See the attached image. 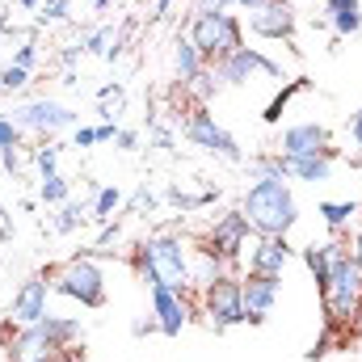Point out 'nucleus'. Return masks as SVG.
<instances>
[{
  "label": "nucleus",
  "mask_w": 362,
  "mask_h": 362,
  "mask_svg": "<svg viewBox=\"0 0 362 362\" xmlns=\"http://www.w3.org/2000/svg\"><path fill=\"white\" fill-rule=\"evenodd\" d=\"M337 333H341V329H333V325H325V329H320V337H316V346L308 350V362H320V358H325V354H329V346L337 341Z\"/></svg>",
  "instance_id": "nucleus-30"
},
{
  "label": "nucleus",
  "mask_w": 362,
  "mask_h": 362,
  "mask_svg": "<svg viewBox=\"0 0 362 362\" xmlns=\"http://www.w3.org/2000/svg\"><path fill=\"white\" fill-rule=\"evenodd\" d=\"M320 291V308H325V325L333 329H350L354 316L362 312V270L354 266V257L341 249L329 278L316 286Z\"/></svg>",
  "instance_id": "nucleus-3"
},
{
  "label": "nucleus",
  "mask_w": 362,
  "mask_h": 362,
  "mask_svg": "<svg viewBox=\"0 0 362 362\" xmlns=\"http://www.w3.org/2000/svg\"><path fill=\"white\" fill-rule=\"evenodd\" d=\"M181 135L194 144V148H202V152H215V156H223V160H232V165H240L245 160V152H240V144L215 122V114L206 110V105H194L185 118H181Z\"/></svg>",
  "instance_id": "nucleus-6"
},
{
  "label": "nucleus",
  "mask_w": 362,
  "mask_h": 362,
  "mask_svg": "<svg viewBox=\"0 0 362 362\" xmlns=\"http://www.w3.org/2000/svg\"><path fill=\"white\" fill-rule=\"evenodd\" d=\"M72 354L76 350H68L55 337V329L47 325V316L38 325H21V333L8 341V358L13 362H64V358H72Z\"/></svg>",
  "instance_id": "nucleus-7"
},
{
  "label": "nucleus",
  "mask_w": 362,
  "mask_h": 362,
  "mask_svg": "<svg viewBox=\"0 0 362 362\" xmlns=\"http://www.w3.org/2000/svg\"><path fill=\"white\" fill-rule=\"evenodd\" d=\"M13 236V219H8V211L0 206V240H8Z\"/></svg>",
  "instance_id": "nucleus-44"
},
{
  "label": "nucleus",
  "mask_w": 362,
  "mask_h": 362,
  "mask_svg": "<svg viewBox=\"0 0 362 362\" xmlns=\"http://www.w3.org/2000/svg\"><path fill=\"white\" fill-rule=\"evenodd\" d=\"M278 152L282 156H333L337 160V148H333V135L325 122H291L278 139Z\"/></svg>",
  "instance_id": "nucleus-11"
},
{
  "label": "nucleus",
  "mask_w": 362,
  "mask_h": 362,
  "mask_svg": "<svg viewBox=\"0 0 362 362\" xmlns=\"http://www.w3.org/2000/svg\"><path fill=\"white\" fill-rule=\"evenodd\" d=\"M278 282L282 278H262V274H245L240 278V299H245V320L249 325L270 320L274 303H278Z\"/></svg>",
  "instance_id": "nucleus-15"
},
{
  "label": "nucleus",
  "mask_w": 362,
  "mask_h": 362,
  "mask_svg": "<svg viewBox=\"0 0 362 362\" xmlns=\"http://www.w3.org/2000/svg\"><path fill=\"white\" fill-rule=\"evenodd\" d=\"M0 156H4V169H8V173H17V169H21V156H17V148H0Z\"/></svg>",
  "instance_id": "nucleus-42"
},
{
  "label": "nucleus",
  "mask_w": 362,
  "mask_h": 362,
  "mask_svg": "<svg viewBox=\"0 0 362 362\" xmlns=\"http://www.w3.org/2000/svg\"><path fill=\"white\" fill-rule=\"evenodd\" d=\"M189 42L198 47V55L206 64H219V59H228L232 51L245 47L240 21L232 13H223V8H198L194 21H189Z\"/></svg>",
  "instance_id": "nucleus-4"
},
{
  "label": "nucleus",
  "mask_w": 362,
  "mask_h": 362,
  "mask_svg": "<svg viewBox=\"0 0 362 362\" xmlns=\"http://www.w3.org/2000/svg\"><path fill=\"white\" fill-rule=\"evenodd\" d=\"M185 89L198 97V105H206V101L215 97V89H219V76H215V68H202V72H198V76H194Z\"/></svg>",
  "instance_id": "nucleus-25"
},
{
  "label": "nucleus",
  "mask_w": 362,
  "mask_h": 362,
  "mask_svg": "<svg viewBox=\"0 0 362 362\" xmlns=\"http://www.w3.org/2000/svg\"><path fill=\"white\" fill-rule=\"evenodd\" d=\"M118 206H122V189H118V185L97 189V202H93V215H97V219H110Z\"/></svg>",
  "instance_id": "nucleus-26"
},
{
  "label": "nucleus",
  "mask_w": 362,
  "mask_h": 362,
  "mask_svg": "<svg viewBox=\"0 0 362 362\" xmlns=\"http://www.w3.org/2000/svg\"><path fill=\"white\" fill-rule=\"evenodd\" d=\"M34 165H38V173H42V177H55V165H59V144H42V148L34 152Z\"/></svg>",
  "instance_id": "nucleus-29"
},
{
  "label": "nucleus",
  "mask_w": 362,
  "mask_h": 362,
  "mask_svg": "<svg viewBox=\"0 0 362 362\" xmlns=\"http://www.w3.org/2000/svg\"><path fill=\"white\" fill-rule=\"evenodd\" d=\"M249 173H253V181L257 177H286V160H282V152H262V156L249 160Z\"/></svg>",
  "instance_id": "nucleus-22"
},
{
  "label": "nucleus",
  "mask_w": 362,
  "mask_h": 362,
  "mask_svg": "<svg viewBox=\"0 0 362 362\" xmlns=\"http://www.w3.org/2000/svg\"><path fill=\"white\" fill-rule=\"evenodd\" d=\"M30 85V72L25 68H17V64H4L0 68V89L4 93H17V89H25Z\"/></svg>",
  "instance_id": "nucleus-27"
},
{
  "label": "nucleus",
  "mask_w": 362,
  "mask_h": 362,
  "mask_svg": "<svg viewBox=\"0 0 362 362\" xmlns=\"http://www.w3.org/2000/svg\"><path fill=\"white\" fill-rule=\"evenodd\" d=\"M17 127H25V131H42V135H55V131H68V127H76V110H68L64 101H51V97H38V101H21V105H13V114H8Z\"/></svg>",
  "instance_id": "nucleus-10"
},
{
  "label": "nucleus",
  "mask_w": 362,
  "mask_h": 362,
  "mask_svg": "<svg viewBox=\"0 0 362 362\" xmlns=\"http://www.w3.org/2000/svg\"><path fill=\"white\" fill-rule=\"evenodd\" d=\"M350 329H354V341H358V350H362V312L354 316V325H350Z\"/></svg>",
  "instance_id": "nucleus-46"
},
{
  "label": "nucleus",
  "mask_w": 362,
  "mask_h": 362,
  "mask_svg": "<svg viewBox=\"0 0 362 362\" xmlns=\"http://www.w3.org/2000/svg\"><path fill=\"white\" fill-rule=\"evenodd\" d=\"M350 135H354V144H358V156H354V165H362V110L354 114V122H350Z\"/></svg>",
  "instance_id": "nucleus-41"
},
{
  "label": "nucleus",
  "mask_w": 362,
  "mask_h": 362,
  "mask_svg": "<svg viewBox=\"0 0 362 362\" xmlns=\"http://www.w3.org/2000/svg\"><path fill=\"white\" fill-rule=\"evenodd\" d=\"M337 253H341V245H337V240H329V245H303V249H299V257H303V266L312 270L316 286H320V282L329 278L333 262H337Z\"/></svg>",
  "instance_id": "nucleus-20"
},
{
  "label": "nucleus",
  "mask_w": 362,
  "mask_h": 362,
  "mask_svg": "<svg viewBox=\"0 0 362 362\" xmlns=\"http://www.w3.org/2000/svg\"><path fill=\"white\" fill-rule=\"evenodd\" d=\"M21 8H42V0H17Z\"/></svg>",
  "instance_id": "nucleus-47"
},
{
  "label": "nucleus",
  "mask_w": 362,
  "mask_h": 362,
  "mask_svg": "<svg viewBox=\"0 0 362 362\" xmlns=\"http://www.w3.org/2000/svg\"><path fill=\"white\" fill-rule=\"evenodd\" d=\"M286 160V177H299V181H329L333 173V156H282Z\"/></svg>",
  "instance_id": "nucleus-19"
},
{
  "label": "nucleus",
  "mask_w": 362,
  "mask_h": 362,
  "mask_svg": "<svg viewBox=\"0 0 362 362\" xmlns=\"http://www.w3.org/2000/svg\"><path fill=\"white\" fill-rule=\"evenodd\" d=\"M38 21H68V0H42Z\"/></svg>",
  "instance_id": "nucleus-34"
},
{
  "label": "nucleus",
  "mask_w": 362,
  "mask_h": 362,
  "mask_svg": "<svg viewBox=\"0 0 362 362\" xmlns=\"http://www.w3.org/2000/svg\"><path fill=\"white\" fill-rule=\"evenodd\" d=\"M47 295H51V282H47V278H25V282L13 291L8 316H13L17 325H38L42 316H51V312H47Z\"/></svg>",
  "instance_id": "nucleus-16"
},
{
  "label": "nucleus",
  "mask_w": 362,
  "mask_h": 362,
  "mask_svg": "<svg viewBox=\"0 0 362 362\" xmlns=\"http://www.w3.org/2000/svg\"><path fill=\"white\" fill-rule=\"evenodd\" d=\"M51 291L76 299L81 308H101L105 303V274L89 253H76V257H68L64 266L51 270Z\"/></svg>",
  "instance_id": "nucleus-5"
},
{
  "label": "nucleus",
  "mask_w": 362,
  "mask_h": 362,
  "mask_svg": "<svg viewBox=\"0 0 362 362\" xmlns=\"http://www.w3.org/2000/svg\"><path fill=\"white\" fill-rule=\"evenodd\" d=\"M169 4H173V0H156V8H152V17H169Z\"/></svg>",
  "instance_id": "nucleus-45"
},
{
  "label": "nucleus",
  "mask_w": 362,
  "mask_h": 362,
  "mask_svg": "<svg viewBox=\"0 0 362 362\" xmlns=\"http://www.w3.org/2000/svg\"><path fill=\"white\" fill-rule=\"evenodd\" d=\"M303 89H308V81H291V85H286V89H282V93L270 101V110H266V122H278V118H282V105H286L295 93H303Z\"/></svg>",
  "instance_id": "nucleus-28"
},
{
  "label": "nucleus",
  "mask_w": 362,
  "mask_h": 362,
  "mask_svg": "<svg viewBox=\"0 0 362 362\" xmlns=\"http://www.w3.org/2000/svg\"><path fill=\"white\" fill-rule=\"evenodd\" d=\"M38 198L47 202V206H64L68 198H72V185H68V177H42V185H38Z\"/></svg>",
  "instance_id": "nucleus-24"
},
{
  "label": "nucleus",
  "mask_w": 362,
  "mask_h": 362,
  "mask_svg": "<svg viewBox=\"0 0 362 362\" xmlns=\"http://www.w3.org/2000/svg\"><path fill=\"white\" fill-rule=\"evenodd\" d=\"M189 291H173V286H152V316L156 329L165 337H181V329L189 325Z\"/></svg>",
  "instance_id": "nucleus-14"
},
{
  "label": "nucleus",
  "mask_w": 362,
  "mask_h": 362,
  "mask_svg": "<svg viewBox=\"0 0 362 362\" xmlns=\"http://www.w3.org/2000/svg\"><path fill=\"white\" fill-rule=\"evenodd\" d=\"M72 139H76V148H97V144H101V139H97V127H76Z\"/></svg>",
  "instance_id": "nucleus-38"
},
{
  "label": "nucleus",
  "mask_w": 362,
  "mask_h": 362,
  "mask_svg": "<svg viewBox=\"0 0 362 362\" xmlns=\"http://www.w3.org/2000/svg\"><path fill=\"white\" fill-rule=\"evenodd\" d=\"M93 8H110V0H89Z\"/></svg>",
  "instance_id": "nucleus-48"
},
{
  "label": "nucleus",
  "mask_w": 362,
  "mask_h": 362,
  "mask_svg": "<svg viewBox=\"0 0 362 362\" xmlns=\"http://www.w3.org/2000/svg\"><path fill=\"white\" fill-rule=\"evenodd\" d=\"M295 25H299V17H295V4H291V0H266V4H257V8H249V30H253L257 38L291 42V38H295Z\"/></svg>",
  "instance_id": "nucleus-12"
},
{
  "label": "nucleus",
  "mask_w": 362,
  "mask_h": 362,
  "mask_svg": "<svg viewBox=\"0 0 362 362\" xmlns=\"http://www.w3.org/2000/svg\"><path fill=\"white\" fill-rule=\"evenodd\" d=\"M358 211H362L358 202H320V215H325V223H329L333 232H341Z\"/></svg>",
  "instance_id": "nucleus-23"
},
{
  "label": "nucleus",
  "mask_w": 362,
  "mask_h": 362,
  "mask_svg": "<svg viewBox=\"0 0 362 362\" xmlns=\"http://www.w3.org/2000/svg\"><path fill=\"white\" fill-rule=\"evenodd\" d=\"M215 68V76H219V85H245L253 72H266V76H282V68L274 64L270 55H262V51H253V47H240V51H232L228 59H219V64H211Z\"/></svg>",
  "instance_id": "nucleus-13"
},
{
  "label": "nucleus",
  "mask_w": 362,
  "mask_h": 362,
  "mask_svg": "<svg viewBox=\"0 0 362 362\" xmlns=\"http://www.w3.org/2000/svg\"><path fill=\"white\" fill-rule=\"evenodd\" d=\"M286 262H291V245H286V236H257V245L249 249V274L282 278Z\"/></svg>",
  "instance_id": "nucleus-17"
},
{
  "label": "nucleus",
  "mask_w": 362,
  "mask_h": 362,
  "mask_svg": "<svg viewBox=\"0 0 362 362\" xmlns=\"http://www.w3.org/2000/svg\"><path fill=\"white\" fill-rule=\"evenodd\" d=\"M34 59H38V47H34V42H21V47H17V55H13V64H17V68H25V72L34 68Z\"/></svg>",
  "instance_id": "nucleus-37"
},
{
  "label": "nucleus",
  "mask_w": 362,
  "mask_h": 362,
  "mask_svg": "<svg viewBox=\"0 0 362 362\" xmlns=\"http://www.w3.org/2000/svg\"><path fill=\"white\" fill-rule=\"evenodd\" d=\"M21 144V127L13 118H0V148H17Z\"/></svg>",
  "instance_id": "nucleus-35"
},
{
  "label": "nucleus",
  "mask_w": 362,
  "mask_h": 362,
  "mask_svg": "<svg viewBox=\"0 0 362 362\" xmlns=\"http://www.w3.org/2000/svg\"><path fill=\"white\" fill-rule=\"evenodd\" d=\"M131 333H135V337H148V333H160V329H156V316H139V320L131 325Z\"/></svg>",
  "instance_id": "nucleus-40"
},
{
  "label": "nucleus",
  "mask_w": 362,
  "mask_h": 362,
  "mask_svg": "<svg viewBox=\"0 0 362 362\" xmlns=\"http://www.w3.org/2000/svg\"><path fill=\"white\" fill-rule=\"evenodd\" d=\"M249 236H253V228H249L245 211H223V215L211 219V228H206V245H202V249H211V253H215L219 262H228V270H232V266L240 262Z\"/></svg>",
  "instance_id": "nucleus-9"
},
{
  "label": "nucleus",
  "mask_w": 362,
  "mask_h": 362,
  "mask_svg": "<svg viewBox=\"0 0 362 362\" xmlns=\"http://www.w3.org/2000/svg\"><path fill=\"white\" fill-rule=\"evenodd\" d=\"M223 274H228V262H219L211 249H194V253H189V286L202 291V286H211V282L223 278Z\"/></svg>",
  "instance_id": "nucleus-18"
},
{
  "label": "nucleus",
  "mask_w": 362,
  "mask_h": 362,
  "mask_svg": "<svg viewBox=\"0 0 362 362\" xmlns=\"http://www.w3.org/2000/svg\"><path fill=\"white\" fill-rule=\"evenodd\" d=\"M110 38H118V34H114V30H110V25H97V30H93L89 38H85V42H81V51H97V55H105V51H110V47H105V42H110Z\"/></svg>",
  "instance_id": "nucleus-31"
},
{
  "label": "nucleus",
  "mask_w": 362,
  "mask_h": 362,
  "mask_svg": "<svg viewBox=\"0 0 362 362\" xmlns=\"http://www.w3.org/2000/svg\"><path fill=\"white\" fill-rule=\"evenodd\" d=\"M350 257H354V266L362 270V228L354 232V245H350Z\"/></svg>",
  "instance_id": "nucleus-43"
},
{
  "label": "nucleus",
  "mask_w": 362,
  "mask_h": 362,
  "mask_svg": "<svg viewBox=\"0 0 362 362\" xmlns=\"http://www.w3.org/2000/svg\"><path fill=\"white\" fill-rule=\"evenodd\" d=\"M240 211H245L253 236H286L299 223V206H295V194H291L286 177H257L245 189Z\"/></svg>",
  "instance_id": "nucleus-1"
},
{
  "label": "nucleus",
  "mask_w": 362,
  "mask_h": 362,
  "mask_svg": "<svg viewBox=\"0 0 362 362\" xmlns=\"http://www.w3.org/2000/svg\"><path fill=\"white\" fill-rule=\"evenodd\" d=\"M257 4H266V0H198V8H257Z\"/></svg>",
  "instance_id": "nucleus-36"
},
{
  "label": "nucleus",
  "mask_w": 362,
  "mask_h": 362,
  "mask_svg": "<svg viewBox=\"0 0 362 362\" xmlns=\"http://www.w3.org/2000/svg\"><path fill=\"white\" fill-rule=\"evenodd\" d=\"M114 144H118L122 152H135V148H139V131H122V127H118V135H114Z\"/></svg>",
  "instance_id": "nucleus-39"
},
{
  "label": "nucleus",
  "mask_w": 362,
  "mask_h": 362,
  "mask_svg": "<svg viewBox=\"0 0 362 362\" xmlns=\"http://www.w3.org/2000/svg\"><path fill=\"white\" fill-rule=\"evenodd\" d=\"M173 64H177V76L181 85H189L202 68H206V59L198 55V47L189 42V34H177V42H173Z\"/></svg>",
  "instance_id": "nucleus-21"
},
{
  "label": "nucleus",
  "mask_w": 362,
  "mask_h": 362,
  "mask_svg": "<svg viewBox=\"0 0 362 362\" xmlns=\"http://www.w3.org/2000/svg\"><path fill=\"white\" fill-rule=\"evenodd\" d=\"M81 219H85V211H81L76 202H64V211H59V219H55V232H72Z\"/></svg>",
  "instance_id": "nucleus-32"
},
{
  "label": "nucleus",
  "mask_w": 362,
  "mask_h": 362,
  "mask_svg": "<svg viewBox=\"0 0 362 362\" xmlns=\"http://www.w3.org/2000/svg\"><path fill=\"white\" fill-rule=\"evenodd\" d=\"M350 13H362L358 0H325V21H333V17H350Z\"/></svg>",
  "instance_id": "nucleus-33"
},
{
  "label": "nucleus",
  "mask_w": 362,
  "mask_h": 362,
  "mask_svg": "<svg viewBox=\"0 0 362 362\" xmlns=\"http://www.w3.org/2000/svg\"><path fill=\"white\" fill-rule=\"evenodd\" d=\"M202 312H206V320H211V329H236V325H245V299H240V278H232V274H223V278H215L211 286H202Z\"/></svg>",
  "instance_id": "nucleus-8"
},
{
  "label": "nucleus",
  "mask_w": 362,
  "mask_h": 362,
  "mask_svg": "<svg viewBox=\"0 0 362 362\" xmlns=\"http://www.w3.org/2000/svg\"><path fill=\"white\" fill-rule=\"evenodd\" d=\"M135 274L148 286H173V291H189V249L173 232H156L148 240H139L135 257H131Z\"/></svg>",
  "instance_id": "nucleus-2"
}]
</instances>
